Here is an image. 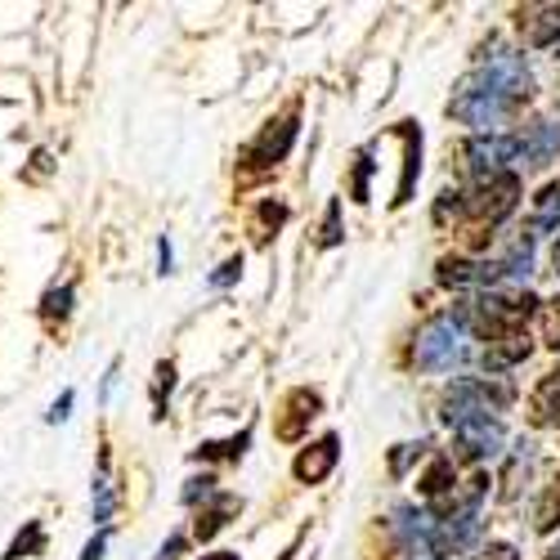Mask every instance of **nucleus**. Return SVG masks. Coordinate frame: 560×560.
<instances>
[{
	"label": "nucleus",
	"mask_w": 560,
	"mask_h": 560,
	"mask_svg": "<svg viewBox=\"0 0 560 560\" xmlns=\"http://www.w3.org/2000/svg\"><path fill=\"white\" fill-rule=\"evenodd\" d=\"M534 95V72L521 55H493L489 63H480L476 72H466L453 85V100H448V117L462 126H476L498 135V126L525 108Z\"/></svg>",
	"instance_id": "nucleus-1"
},
{
	"label": "nucleus",
	"mask_w": 560,
	"mask_h": 560,
	"mask_svg": "<svg viewBox=\"0 0 560 560\" xmlns=\"http://www.w3.org/2000/svg\"><path fill=\"white\" fill-rule=\"evenodd\" d=\"M516 202H521V175L516 171H498V175L476 179L471 189L462 194V220L471 229V238L485 243V233L516 211Z\"/></svg>",
	"instance_id": "nucleus-2"
},
{
	"label": "nucleus",
	"mask_w": 560,
	"mask_h": 560,
	"mask_svg": "<svg viewBox=\"0 0 560 560\" xmlns=\"http://www.w3.org/2000/svg\"><path fill=\"white\" fill-rule=\"evenodd\" d=\"M511 399H516V390H511L506 382H498V377H462L444 390L440 417L448 427H466V422H480V417H489V412H502Z\"/></svg>",
	"instance_id": "nucleus-3"
},
{
	"label": "nucleus",
	"mask_w": 560,
	"mask_h": 560,
	"mask_svg": "<svg viewBox=\"0 0 560 560\" xmlns=\"http://www.w3.org/2000/svg\"><path fill=\"white\" fill-rule=\"evenodd\" d=\"M466 354H471V346H466V328L453 314L431 318L412 341V363L422 372H448V368L466 363Z\"/></svg>",
	"instance_id": "nucleus-4"
},
{
	"label": "nucleus",
	"mask_w": 560,
	"mask_h": 560,
	"mask_svg": "<svg viewBox=\"0 0 560 560\" xmlns=\"http://www.w3.org/2000/svg\"><path fill=\"white\" fill-rule=\"evenodd\" d=\"M292 144H296V108L283 113V117H273V121L252 139V144L243 149V171H247V175H260V171L278 166V162L292 153Z\"/></svg>",
	"instance_id": "nucleus-5"
},
{
	"label": "nucleus",
	"mask_w": 560,
	"mask_h": 560,
	"mask_svg": "<svg viewBox=\"0 0 560 560\" xmlns=\"http://www.w3.org/2000/svg\"><path fill=\"white\" fill-rule=\"evenodd\" d=\"M511 158H521L516 135H476L471 144H466V166H471V175H476V179L506 171V162H511Z\"/></svg>",
	"instance_id": "nucleus-6"
},
{
	"label": "nucleus",
	"mask_w": 560,
	"mask_h": 560,
	"mask_svg": "<svg viewBox=\"0 0 560 560\" xmlns=\"http://www.w3.org/2000/svg\"><path fill=\"white\" fill-rule=\"evenodd\" d=\"M506 278L502 260H466V256H444L440 260V283L444 288H498Z\"/></svg>",
	"instance_id": "nucleus-7"
},
{
	"label": "nucleus",
	"mask_w": 560,
	"mask_h": 560,
	"mask_svg": "<svg viewBox=\"0 0 560 560\" xmlns=\"http://www.w3.org/2000/svg\"><path fill=\"white\" fill-rule=\"evenodd\" d=\"M453 440H457V457L466 462H480V457H493L506 440L498 417H480V422H466V427H453Z\"/></svg>",
	"instance_id": "nucleus-8"
},
{
	"label": "nucleus",
	"mask_w": 560,
	"mask_h": 560,
	"mask_svg": "<svg viewBox=\"0 0 560 560\" xmlns=\"http://www.w3.org/2000/svg\"><path fill=\"white\" fill-rule=\"evenodd\" d=\"M318 412H323L318 390H310V386L292 390V395L283 399V412H278V422H273V435H278V440H301V435H305V427L314 422Z\"/></svg>",
	"instance_id": "nucleus-9"
},
{
	"label": "nucleus",
	"mask_w": 560,
	"mask_h": 560,
	"mask_svg": "<svg viewBox=\"0 0 560 560\" xmlns=\"http://www.w3.org/2000/svg\"><path fill=\"white\" fill-rule=\"evenodd\" d=\"M337 457H341V440H337V435H323L318 444H310V448L296 453L292 476H296L301 485H318V480H328V471L337 466Z\"/></svg>",
	"instance_id": "nucleus-10"
},
{
	"label": "nucleus",
	"mask_w": 560,
	"mask_h": 560,
	"mask_svg": "<svg viewBox=\"0 0 560 560\" xmlns=\"http://www.w3.org/2000/svg\"><path fill=\"white\" fill-rule=\"evenodd\" d=\"M516 144H521V158H525V166H547V162H556L560 158V126H551V121H534V126H525V135H516Z\"/></svg>",
	"instance_id": "nucleus-11"
},
{
	"label": "nucleus",
	"mask_w": 560,
	"mask_h": 560,
	"mask_svg": "<svg viewBox=\"0 0 560 560\" xmlns=\"http://www.w3.org/2000/svg\"><path fill=\"white\" fill-rule=\"evenodd\" d=\"M521 36L534 45V50H547V45L560 40V5H525L516 14Z\"/></svg>",
	"instance_id": "nucleus-12"
},
{
	"label": "nucleus",
	"mask_w": 560,
	"mask_h": 560,
	"mask_svg": "<svg viewBox=\"0 0 560 560\" xmlns=\"http://www.w3.org/2000/svg\"><path fill=\"white\" fill-rule=\"evenodd\" d=\"M529 422L534 427H560V372H547L538 390L529 395Z\"/></svg>",
	"instance_id": "nucleus-13"
},
{
	"label": "nucleus",
	"mask_w": 560,
	"mask_h": 560,
	"mask_svg": "<svg viewBox=\"0 0 560 560\" xmlns=\"http://www.w3.org/2000/svg\"><path fill=\"white\" fill-rule=\"evenodd\" d=\"M399 135H404V179H399V189H395V207L408 202L412 179L422 175V130H412V121H399Z\"/></svg>",
	"instance_id": "nucleus-14"
},
{
	"label": "nucleus",
	"mask_w": 560,
	"mask_h": 560,
	"mask_svg": "<svg viewBox=\"0 0 560 560\" xmlns=\"http://www.w3.org/2000/svg\"><path fill=\"white\" fill-rule=\"evenodd\" d=\"M529 350H534V346H529V337H525V332H506V337L489 341L480 359H485V368H489V372H502V368H511V363L529 359Z\"/></svg>",
	"instance_id": "nucleus-15"
},
{
	"label": "nucleus",
	"mask_w": 560,
	"mask_h": 560,
	"mask_svg": "<svg viewBox=\"0 0 560 560\" xmlns=\"http://www.w3.org/2000/svg\"><path fill=\"white\" fill-rule=\"evenodd\" d=\"M238 511H243V502L233 498V493H215V498H211V506H207V511H198L194 534H198L202 542H207V538H215V534L229 525V516H238Z\"/></svg>",
	"instance_id": "nucleus-16"
},
{
	"label": "nucleus",
	"mask_w": 560,
	"mask_h": 560,
	"mask_svg": "<svg viewBox=\"0 0 560 560\" xmlns=\"http://www.w3.org/2000/svg\"><path fill=\"white\" fill-rule=\"evenodd\" d=\"M534 471V444H521L516 453H511V466H506V476H502V498L511 502L521 493V480H529Z\"/></svg>",
	"instance_id": "nucleus-17"
},
{
	"label": "nucleus",
	"mask_w": 560,
	"mask_h": 560,
	"mask_svg": "<svg viewBox=\"0 0 560 560\" xmlns=\"http://www.w3.org/2000/svg\"><path fill=\"white\" fill-rule=\"evenodd\" d=\"M417 489H422L431 502L448 498V493H453V457H435V462H431V471L417 480Z\"/></svg>",
	"instance_id": "nucleus-18"
},
{
	"label": "nucleus",
	"mask_w": 560,
	"mask_h": 560,
	"mask_svg": "<svg viewBox=\"0 0 560 560\" xmlns=\"http://www.w3.org/2000/svg\"><path fill=\"white\" fill-rule=\"evenodd\" d=\"M560 525V476L542 489V498H538V506H534V529L538 534H551Z\"/></svg>",
	"instance_id": "nucleus-19"
},
{
	"label": "nucleus",
	"mask_w": 560,
	"mask_h": 560,
	"mask_svg": "<svg viewBox=\"0 0 560 560\" xmlns=\"http://www.w3.org/2000/svg\"><path fill=\"white\" fill-rule=\"evenodd\" d=\"M40 551H45V529H40V521H27L23 534L10 542L5 560H23V556H40Z\"/></svg>",
	"instance_id": "nucleus-20"
},
{
	"label": "nucleus",
	"mask_w": 560,
	"mask_h": 560,
	"mask_svg": "<svg viewBox=\"0 0 560 560\" xmlns=\"http://www.w3.org/2000/svg\"><path fill=\"white\" fill-rule=\"evenodd\" d=\"M113 521V480H108V453L100 457V476H95V525Z\"/></svg>",
	"instance_id": "nucleus-21"
},
{
	"label": "nucleus",
	"mask_w": 560,
	"mask_h": 560,
	"mask_svg": "<svg viewBox=\"0 0 560 560\" xmlns=\"http://www.w3.org/2000/svg\"><path fill=\"white\" fill-rule=\"evenodd\" d=\"M68 314H72V288L68 283L63 288H50V292L40 296V318L55 323V318H68Z\"/></svg>",
	"instance_id": "nucleus-22"
},
{
	"label": "nucleus",
	"mask_w": 560,
	"mask_h": 560,
	"mask_svg": "<svg viewBox=\"0 0 560 560\" xmlns=\"http://www.w3.org/2000/svg\"><path fill=\"white\" fill-rule=\"evenodd\" d=\"M247 444H252V435H247V431H243V435H233V440L202 444V448H198V462H202V457H207V462H211V457H243V453H247Z\"/></svg>",
	"instance_id": "nucleus-23"
},
{
	"label": "nucleus",
	"mask_w": 560,
	"mask_h": 560,
	"mask_svg": "<svg viewBox=\"0 0 560 560\" xmlns=\"http://www.w3.org/2000/svg\"><path fill=\"white\" fill-rule=\"evenodd\" d=\"M538 323H542V341H547L551 350H560V296L538 310Z\"/></svg>",
	"instance_id": "nucleus-24"
},
{
	"label": "nucleus",
	"mask_w": 560,
	"mask_h": 560,
	"mask_svg": "<svg viewBox=\"0 0 560 560\" xmlns=\"http://www.w3.org/2000/svg\"><path fill=\"white\" fill-rule=\"evenodd\" d=\"M171 390H175V363H158V382H153V408H158V417H162V404L171 399Z\"/></svg>",
	"instance_id": "nucleus-25"
},
{
	"label": "nucleus",
	"mask_w": 560,
	"mask_h": 560,
	"mask_svg": "<svg viewBox=\"0 0 560 560\" xmlns=\"http://www.w3.org/2000/svg\"><path fill=\"white\" fill-rule=\"evenodd\" d=\"M215 493H220V489H215V476H202V480H189V489H184V502H189V506H194L198 498L211 502Z\"/></svg>",
	"instance_id": "nucleus-26"
},
{
	"label": "nucleus",
	"mask_w": 560,
	"mask_h": 560,
	"mask_svg": "<svg viewBox=\"0 0 560 560\" xmlns=\"http://www.w3.org/2000/svg\"><path fill=\"white\" fill-rule=\"evenodd\" d=\"M233 278H243V256H229V260H224V265L211 273V288H229Z\"/></svg>",
	"instance_id": "nucleus-27"
},
{
	"label": "nucleus",
	"mask_w": 560,
	"mask_h": 560,
	"mask_svg": "<svg viewBox=\"0 0 560 560\" xmlns=\"http://www.w3.org/2000/svg\"><path fill=\"white\" fill-rule=\"evenodd\" d=\"M341 243V202L328 207V224H323V247H337Z\"/></svg>",
	"instance_id": "nucleus-28"
},
{
	"label": "nucleus",
	"mask_w": 560,
	"mask_h": 560,
	"mask_svg": "<svg viewBox=\"0 0 560 560\" xmlns=\"http://www.w3.org/2000/svg\"><path fill=\"white\" fill-rule=\"evenodd\" d=\"M283 220H288V207H283V202H265V207H260V224H265V229H278Z\"/></svg>",
	"instance_id": "nucleus-29"
},
{
	"label": "nucleus",
	"mask_w": 560,
	"mask_h": 560,
	"mask_svg": "<svg viewBox=\"0 0 560 560\" xmlns=\"http://www.w3.org/2000/svg\"><path fill=\"white\" fill-rule=\"evenodd\" d=\"M72 399H77V395H72V390H63V395H59V399H55V408H50V422H63V417H68V412H72Z\"/></svg>",
	"instance_id": "nucleus-30"
},
{
	"label": "nucleus",
	"mask_w": 560,
	"mask_h": 560,
	"mask_svg": "<svg viewBox=\"0 0 560 560\" xmlns=\"http://www.w3.org/2000/svg\"><path fill=\"white\" fill-rule=\"evenodd\" d=\"M480 560H521V556H516V547H511V542H493Z\"/></svg>",
	"instance_id": "nucleus-31"
},
{
	"label": "nucleus",
	"mask_w": 560,
	"mask_h": 560,
	"mask_svg": "<svg viewBox=\"0 0 560 560\" xmlns=\"http://www.w3.org/2000/svg\"><path fill=\"white\" fill-rule=\"evenodd\" d=\"M104 547H108V538L100 534V538H90L85 542V551H81V560H104Z\"/></svg>",
	"instance_id": "nucleus-32"
},
{
	"label": "nucleus",
	"mask_w": 560,
	"mask_h": 560,
	"mask_svg": "<svg viewBox=\"0 0 560 560\" xmlns=\"http://www.w3.org/2000/svg\"><path fill=\"white\" fill-rule=\"evenodd\" d=\"M158 252H162V273H171V243H162Z\"/></svg>",
	"instance_id": "nucleus-33"
},
{
	"label": "nucleus",
	"mask_w": 560,
	"mask_h": 560,
	"mask_svg": "<svg viewBox=\"0 0 560 560\" xmlns=\"http://www.w3.org/2000/svg\"><path fill=\"white\" fill-rule=\"evenodd\" d=\"M202 560H243L238 551H215V556H202Z\"/></svg>",
	"instance_id": "nucleus-34"
},
{
	"label": "nucleus",
	"mask_w": 560,
	"mask_h": 560,
	"mask_svg": "<svg viewBox=\"0 0 560 560\" xmlns=\"http://www.w3.org/2000/svg\"><path fill=\"white\" fill-rule=\"evenodd\" d=\"M542 560H560V542H556V547H551V551H547Z\"/></svg>",
	"instance_id": "nucleus-35"
},
{
	"label": "nucleus",
	"mask_w": 560,
	"mask_h": 560,
	"mask_svg": "<svg viewBox=\"0 0 560 560\" xmlns=\"http://www.w3.org/2000/svg\"><path fill=\"white\" fill-rule=\"evenodd\" d=\"M551 260H556V273H560V243H556V256Z\"/></svg>",
	"instance_id": "nucleus-36"
}]
</instances>
